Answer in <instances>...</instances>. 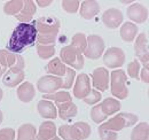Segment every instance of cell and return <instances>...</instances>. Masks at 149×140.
Masks as SVG:
<instances>
[{
  "label": "cell",
  "instance_id": "obj_1",
  "mask_svg": "<svg viewBox=\"0 0 149 140\" xmlns=\"http://www.w3.org/2000/svg\"><path fill=\"white\" fill-rule=\"evenodd\" d=\"M37 40V30L33 23H19L14 29L8 43V51L21 53L25 48L32 46Z\"/></svg>",
  "mask_w": 149,
  "mask_h": 140
},
{
  "label": "cell",
  "instance_id": "obj_2",
  "mask_svg": "<svg viewBox=\"0 0 149 140\" xmlns=\"http://www.w3.org/2000/svg\"><path fill=\"white\" fill-rule=\"evenodd\" d=\"M57 132L63 140H85L92 133V129L87 123L77 122L72 125H61Z\"/></svg>",
  "mask_w": 149,
  "mask_h": 140
},
{
  "label": "cell",
  "instance_id": "obj_3",
  "mask_svg": "<svg viewBox=\"0 0 149 140\" xmlns=\"http://www.w3.org/2000/svg\"><path fill=\"white\" fill-rule=\"evenodd\" d=\"M139 121V117L135 114L132 113H119L116 116L111 117L107 122L102 123L100 127L104 130H109L112 132H119L124 127L133 126L135 123Z\"/></svg>",
  "mask_w": 149,
  "mask_h": 140
},
{
  "label": "cell",
  "instance_id": "obj_4",
  "mask_svg": "<svg viewBox=\"0 0 149 140\" xmlns=\"http://www.w3.org/2000/svg\"><path fill=\"white\" fill-rule=\"evenodd\" d=\"M126 83H127V76L124 70L117 69L110 72L109 85H110V92L115 98L119 100H124L127 98L129 88H126Z\"/></svg>",
  "mask_w": 149,
  "mask_h": 140
},
{
  "label": "cell",
  "instance_id": "obj_5",
  "mask_svg": "<svg viewBox=\"0 0 149 140\" xmlns=\"http://www.w3.org/2000/svg\"><path fill=\"white\" fill-rule=\"evenodd\" d=\"M60 60L65 66H69V68H74V70L83 69L84 64H85L84 55L80 52H78L76 48H74L71 45H67L61 48Z\"/></svg>",
  "mask_w": 149,
  "mask_h": 140
},
{
  "label": "cell",
  "instance_id": "obj_6",
  "mask_svg": "<svg viewBox=\"0 0 149 140\" xmlns=\"http://www.w3.org/2000/svg\"><path fill=\"white\" fill-rule=\"evenodd\" d=\"M86 40H87V45L83 55H85L91 60H96L101 57L106 48L104 40L102 39V37L99 35H90L88 37H86Z\"/></svg>",
  "mask_w": 149,
  "mask_h": 140
},
{
  "label": "cell",
  "instance_id": "obj_7",
  "mask_svg": "<svg viewBox=\"0 0 149 140\" xmlns=\"http://www.w3.org/2000/svg\"><path fill=\"white\" fill-rule=\"evenodd\" d=\"M37 34L40 35H57L60 30V21L56 16H42L33 22Z\"/></svg>",
  "mask_w": 149,
  "mask_h": 140
},
{
  "label": "cell",
  "instance_id": "obj_8",
  "mask_svg": "<svg viewBox=\"0 0 149 140\" xmlns=\"http://www.w3.org/2000/svg\"><path fill=\"white\" fill-rule=\"evenodd\" d=\"M103 63L108 68H120L125 63V53L119 47H110L103 53Z\"/></svg>",
  "mask_w": 149,
  "mask_h": 140
},
{
  "label": "cell",
  "instance_id": "obj_9",
  "mask_svg": "<svg viewBox=\"0 0 149 140\" xmlns=\"http://www.w3.org/2000/svg\"><path fill=\"white\" fill-rule=\"evenodd\" d=\"M62 82H63V79L61 77L46 75V76H42L41 78H39V80L37 82V88L42 94H52L54 92H57L61 88Z\"/></svg>",
  "mask_w": 149,
  "mask_h": 140
},
{
  "label": "cell",
  "instance_id": "obj_10",
  "mask_svg": "<svg viewBox=\"0 0 149 140\" xmlns=\"http://www.w3.org/2000/svg\"><path fill=\"white\" fill-rule=\"evenodd\" d=\"M135 55L138 57V61H140L143 64V68L149 67V52H148V37L145 32L136 36L135 38V45H134Z\"/></svg>",
  "mask_w": 149,
  "mask_h": 140
},
{
  "label": "cell",
  "instance_id": "obj_11",
  "mask_svg": "<svg viewBox=\"0 0 149 140\" xmlns=\"http://www.w3.org/2000/svg\"><path fill=\"white\" fill-rule=\"evenodd\" d=\"M92 77V85L94 90L101 92L107 91L109 88V80H110V72L103 67H99L93 70L91 74Z\"/></svg>",
  "mask_w": 149,
  "mask_h": 140
},
{
  "label": "cell",
  "instance_id": "obj_12",
  "mask_svg": "<svg viewBox=\"0 0 149 140\" xmlns=\"http://www.w3.org/2000/svg\"><path fill=\"white\" fill-rule=\"evenodd\" d=\"M91 80L87 74H79L74 80V95L77 99H85L91 92Z\"/></svg>",
  "mask_w": 149,
  "mask_h": 140
},
{
  "label": "cell",
  "instance_id": "obj_13",
  "mask_svg": "<svg viewBox=\"0 0 149 140\" xmlns=\"http://www.w3.org/2000/svg\"><path fill=\"white\" fill-rule=\"evenodd\" d=\"M24 77H25V74L23 69H21L19 67H12L3 74L2 83L7 88H15L21 83H23Z\"/></svg>",
  "mask_w": 149,
  "mask_h": 140
},
{
  "label": "cell",
  "instance_id": "obj_14",
  "mask_svg": "<svg viewBox=\"0 0 149 140\" xmlns=\"http://www.w3.org/2000/svg\"><path fill=\"white\" fill-rule=\"evenodd\" d=\"M102 22L108 29H116L123 22V13L117 8H109L103 13Z\"/></svg>",
  "mask_w": 149,
  "mask_h": 140
},
{
  "label": "cell",
  "instance_id": "obj_15",
  "mask_svg": "<svg viewBox=\"0 0 149 140\" xmlns=\"http://www.w3.org/2000/svg\"><path fill=\"white\" fill-rule=\"evenodd\" d=\"M127 16L132 22L145 23L148 20V10L145 6L138 2H133L127 8Z\"/></svg>",
  "mask_w": 149,
  "mask_h": 140
},
{
  "label": "cell",
  "instance_id": "obj_16",
  "mask_svg": "<svg viewBox=\"0 0 149 140\" xmlns=\"http://www.w3.org/2000/svg\"><path fill=\"white\" fill-rule=\"evenodd\" d=\"M36 12H37V7H36L35 1L24 0L23 1V7H22V9H21L19 14L15 15V18L21 23H29L33 18V15L36 14Z\"/></svg>",
  "mask_w": 149,
  "mask_h": 140
},
{
  "label": "cell",
  "instance_id": "obj_17",
  "mask_svg": "<svg viewBox=\"0 0 149 140\" xmlns=\"http://www.w3.org/2000/svg\"><path fill=\"white\" fill-rule=\"evenodd\" d=\"M57 133L55 123L53 121H45L40 124L37 133V140H54Z\"/></svg>",
  "mask_w": 149,
  "mask_h": 140
},
{
  "label": "cell",
  "instance_id": "obj_18",
  "mask_svg": "<svg viewBox=\"0 0 149 140\" xmlns=\"http://www.w3.org/2000/svg\"><path fill=\"white\" fill-rule=\"evenodd\" d=\"M37 110L39 115L45 120H55L57 117V109L52 101L40 100L37 105Z\"/></svg>",
  "mask_w": 149,
  "mask_h": 140
},
{
  "label": "cell",
  "instance_id": "obj_19",
  "mask_svg": "<svg viewBox=\"0 0 149 140\" xmlns=\"http://www.w3.org/2000/svg\"><path fill=\"white\" fill-rule=\"evenodd\" d=\"M100 12V5L95 0H85L80 4V16L85 20H91Z\"/></svg>",
  "mask_w": 149,
  "mask_h": 140
},
{
  "label": "cell",
  "instance_id": "obj_20",
  "mask_svg": "<svg viewBox=\"0 0 149 140\" xmlns=\"http://www.w3.org/2000/svg\"><path fill=\"white\" fill-rule=\"evenodd\" d=\"M17 98L19 99V101L28 104L30 101H32L36 97V91H35V86L32 83L30 82H23L19 84V86L17 88Z\"/></svg>",
  "mask_w": 149,
  "mask_h": 140
},
{
  "label": "cell",
  "instance_id": "obj_21",
  "mask_svg": "<svg viewBox=\"0 0 149 140\" xmlns=\"http://www.w3.org/2000/svg\"><path fill=\"white\" fill-rule=\"evenodd\" d=\"M55 107L61 120L72 118L78 113L77 106L74 105L72 101H68V102H63V104H55Z\"/></svg>",
  "mask_w": 149,
  "mask_h": 140
},
{
  "label": "cell",
  "instance_id": "obj_22",
  "mask_svg": "<svg viewBox=\"0 0 149 140\" xmlns=\"http://www.w3.org/2000/svg\"><path fill=\"white\" fill-rule=\"evenodd\" d=\"M17 57L19 55L9 52L8 50H0V67L2 68L3 72H6L9 68L16 66Z\"/></svg>",
  "mask_w": 149,
  "mask_h": 140
},
{
  "label": "cell",
  "instance_id": "obj_23",
  "mask_svg": "<svg viewBox=\"0 0 149 140\" xmlns=\"http://www.w3.org/2000/svg\"><path fill=\"white\" fill-rule=\"evenodd\" d=\"M100 108L102 110V113L108 117V116H111L113 114H116L117 111L120 110L122 105L120 102L117 100V99H113V98H107L104 99L102 102H99Z\"/></svg>",
  "mask_w": 149,
  "mask_h": 140
},
{
  "label": "cell",
  "instance_id": "obj_24",
  "mask_svg": "<svg viewBox=\"0 0 149 140\" xmlns=\"http://www.w3.org/2000/svg\"><path fill=\"white\" fill-rule=\"evenodd\" d=\"M138 30H139V28L134 23L125 22L120 28V37L124 41L132 43L135 40V38L138 36Z\"/></svg>",
  "mask_w": 149,
  "mask_h": 140
},
{
  "label": "cell",
  "instance_id": "obj_25",
  "mask_svg": "<svg viewBox=\"0 0 149 140\" xmlns=\"http://www.w3.org/2000/svg\"><path fill=\"white\" fill-rule=\"evenodd\" d=\"M17 140H37V129L30 123L22 124L17 130Z\"/></svg>",
  "mask_w": 149,
  "mask_h": 140
},
{
  "label": "cell",
  "instance_id": "obj_26",
  "mask_svg": "<svg viewBox=\"0 0 149 140\" xmlns=\"http://www.w3.org/2000/svg\"><path fill=\"white\" fill-rule=\"evenodd\" d=\"M65 70H67V66L60 60V57H54L47 64V72L52 74V76L63 77L65 75Z\"/></svg>",
  "mask_w": 149,
  "mask_h": 140
},
{
  "label": "cell",
  "instance_id": "obj_27",
  "mask_svg": "<svg viewBox=\"0 0 149 140\" xmlns=\"http://www.w3.org/2000/svg\"><path fill=\"white\" fill-rule=\"evenodd\" d=\"M149 124L148 122H141L131 132V140H148Z\"/></svg>",
  "mask_w": 149,
  "mask_h": 140
},
{
  "label": "cell",
  "instance_id": "obj_28",
  "mask_svg": "<svg viewBox=\"0 0 149 140\" xmlns=\"http://www.w3.org/2000/svg\"><path fill=\"white\" fill-rule=\"evenodd\" d=\"M45 100L48 101H55V104H63V102H68V101H72L71 95L69 92L67 91H57L52 94H42Z\"/></svg>",
  "mask_w": 149,
  "mask_h": 140
},
{
  "label": "cell",
  "instance_id": "obj_29",
  "mask_svg": "<svg viewBox=\"0 0 149 140\" xmlns=\"http://www.w3.org/2000/svg\"><path fill=\"white\" fill-rule=\"evenodd\" d=\"M23 7V0H10L7 1L3 6V13L6 15L15 16L17 15Z\"/></svg>",
  "mask_w": 149,
  "mask_h": 140
},
{
  "label": "cell",
  "instance_id": "obj_30",
  "mask_svg": "<svg viewBox=\"0 0 149 140\" xmlns=\"http://www.w3.org/2000/svg\"><path fill=\"white\" fill-rule=\"evenodd\" d=\"M87 45V40H86V36L83 32H78L72 37V41H71V46L76 48L78 52H80L81 54L84 53L85 48Z\"/></svg>",
  "mask_w": 149,
  "mask_h": 140
},
{
  "label": "cell",
  "instance_id": "obj_31",
  "mask_svg": "<svg viewBox=\"0 0 149 140\" xmlns=\"http://www.w3.org/2000/svg\"><path fill=\"white\" fill-rule=\"evenodd\" d=\"M37 54L40 59L47 60L51 59L55 54V46L54 45H40L37 44Z\"/></svg>",
  "mask_w": 149,
  "mask_h": 140
},
{
  "label": "cell",
  "instance_id": "obj_32",
  "mask_svg": "<svg viewBox=\"0 0 149 140\" xmlns=\"http://www.w3.org/2000/svg\"><path fill=\"white\" fill-rule=\"evenodd\" d=\"M64 79L62 82V85H61V88L63 90H68V88H71V86L74 85V78H76V71H74L72 68H69L67 67V70H65V75H64Z\"/></svg>",
  "mask_w": 149,
  "mask_h": 140
},
{
  "label": "cell",
  "instance_id": "obj_33",
  "mask_svg": "<svg viewBox=\"0 0 149 140\" xmlns=\"http://www.w3.org/2000/svg\"><path fill=\"white\" fill-rule=\"evenodd\" d=\"M61 6H62V8H63L67 13L74 14V13L78 12L79 6H80V2H79L78 0H62Z\"/></svg>",
  "mask_w": 149,
  "mask_h": 140
},
{
  "label": "cell",
  "instance_id": "obj_34",
  "mask_svg": "<svg viewBox=\"0 0 149 140\" xmlns=\"http://www.w3.org/2000/svg\"><path fill=\"white\" fill-rule=\"evenodd\" d=\"M91 118H92V121L94 123H96V124H100V123H103L108 117L102 113V110H101V108H100V105L97 104V105H95L92 108V110H91Z\"/></svg>",
  "mask_w": 149,
  "mask_h": 140
},
{
  "label": "cell",
  "instance_id": "obj_35",
  "mask_svg": "<svg viewBox=\"0 0 149 140\" xmlns=\"http://www.w3.org/2000/svg\"><path fill=\"white\" fill-rule=\"evenodd\" d=\"M127 74L131 78H134V79H140L139 77V74H140V62L135 59L133 60L132 62H130L127 64Z\"/></svg>",
  "mask_w": 149,
  "mask_h": 140
},
{
  "label": "cell",
  "instance_id": "obj_36",
  "mask_svg": "<svg viewBox=\"0 0 149 140\" xmlns=\"http://www.w3.org/2000/svg\"><path fill=\"white\" fill-rule=\"evenodd\" d=\"M101 98H102V95H101V93L99 92V91H96V90H91V92L88 93V95L85 98V99H83L84 101H85V104H87V105H97L99 104V101H101Z\"/></svg>",
  "mask_w": 149,
  "mask_h": 140
},
{
  "label": "cell",
  "instance_id": "obj_37",
  "mask_svg": "<svg viewBox=\"0 0 149 140\" xmlns=\"http://www.w3.org/2000/svg\"><path fill=\"white\" fill-rule=\"evenodd\" d=\"M99 136L101 140H117L118 139V134L117 132H112L109 130H104L102 127L99 126Z\"/></svg>",
  "mask_w": 149,
  "mask_h": 140
},
{
  "label": "cell",
  "instance_id": "obj_38",
  "mask_svg": "<svg viewBox=\"0 0 149 140\" xmlns=\"http://www.w3.org/2000/svg\"><path fill=\"white\" fill-rule=\"evenodd\" d=\"M15 130L12 127H5L0 130V140H14Z\"/></svg>",
  "mask_w": 149,
  "mask_h": 140
},
{
  "label": "cell",
  "instance_id": "obj_39",
  "mask_svg": "<svg viewBox=\"0 0 149 140\" xmlns=\"http://www.w3.org/2000/svg\"><path fill=\"white\" fill-rule=\"evenodd\" d=\"M139 77H141V80L146 84H148L149 82V76H148V69L147 68H142L140 70V74H139Z\"/></svg>",
  "mask_w": 149,
  "mask_h": 140
},
{
  "label": "cell",
  "instance_id": "obj_40",
  "mask_svg": "<svg viewBox=\"0 0 149 140\" xmlns=\"http://www.w3.org/2000/svg\"><path fill=\"white\" fill-rule=\"evenodd\" d=\"M35 4H37L38 6L40 7H46V6H49L52 4V0H47V1H42V0H37Z\"/></svg>",
  "mask_w": 149,
  "mask_h": 140
},
{
  "label": "cell",
  "instance_id": "obj_41",
  "mask_svg": "<svg viewBox=\"0 0 149 140\" xmlns=\"http://www.w3.org/2000/svg\"><path fill=\"white\" fill-rule=\"evenodd\" d=\"M2 120H3V115H2V111L0 110V124L2 123Z\"/></svg>",
  "mask_w": 149,
  "mask_h": 140
},
{
  "label": "cell",
  "instance_id": "obj_42",
  "mask_svg": "<svg viewBox=\"0 0 149 140\" xmlns=\"http://www.w3.org/2000/svg\"><path fill=\"white\" fill-rule=\"evenodd\" d=\"M2 97H3V92H2V90L0 88V101L2 100Z\"/></svg>",
  "mask_w": 149,
  "mask_h": 140
},
{
  "label": "cell",
  "instance_id": "obj_43",
  "mask_svg": "<svg viewBox=\"0 0 149 140\" xmlns=\"http://www.w3.org/2000/svg\"><path fill=\"white\" fill-rule=\"evenodd\" d=\"M3 74H5V72H3V70H2V68L0 67V77H1V76H2Z\"/></svg>",
  "mask_w": 149,
  "mask_h": 140
},
{
  "label": "cell",
  "instance_id": "obj_44",
  "mask_svg": "<svg viewBox=\"0 0 149 140\" xmlns=\"http://www.w3.org/2000/svg\"><path fill=\"white\" fill-rule=\"evenodd\" d=\"M56 140H61V138H60V137H58V138H57V139H56Z\"/></svg>",
  "mask_w": 149,
  "mask_h": 140
}]
</instances>
